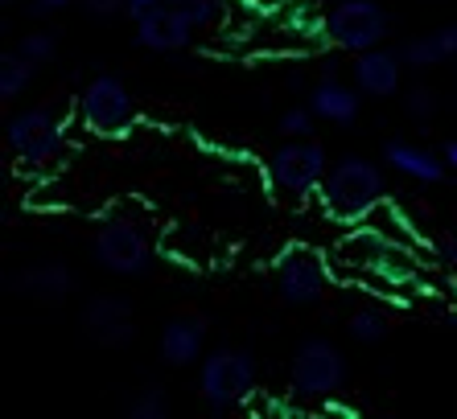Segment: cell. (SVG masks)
I'll list each match as a JSON object with an SVG mask.
<instances>
[{"instance_id":"obj_22","label":"cell","mask_w":457,"mask_h":419,"mask_svg":"<svg viewBox=\"0 0 457 419\" xmlns=\"http://www.w3.org/2000/svg\"><path fill=\"white\" fill-rule=\"evenodd\" d=\"M313 119H318L313 107H288L285 116H280V132L288 140H305V136H313Z\"/></svg>"},{"instance_id":"obj_13","label":"cell","mask_w":457,"mask_h":419,"mask_svg":"<svg viewBox=\"0 0 457 419\" xmlns=\"http://www.w3.org/2000/svg\"><path fill=\"white\" fill-rule=\"evenodd\" d=\"M383 160H387V168H395L400 177L425 181V185L441 181L449 168L445 157H436V152H428V148H420V144H408V140H392V144L383 148Z\"/></svg>"},{"instance_id":"obj_10","label":"cell","mask_w":457,"mask_h":419,"mask_svg":"<svg viewBox=\"0 0 457 419\" xmlns=\"http://www.w3.org/2000/svg\"><path fill=\"white\" fill-rule=\"evenodd\" d=\"M194 37V25L186 21V12L173 9V4H157L153 12L137 17V45L145 50H157V53H173L181 45H190Z\"/></svg>"},{"instance_id":"obj_8","label":"cell","mask_w":457,"mask_h":419,"mask_svg":"<svg viewBox=\"0 0 457 419\" xmlns=\"http://www.w3.org/2000/svg\"><path fill=\"white\" fill-rule=\"evenodd\" d=\"M91 251H96L99 267L116 275H140L153 259V242L145 234V226L132 218H107L104 226L91 239Z\"/></svg>"},{"instance_id":"obj_26","label":"cell","mask_w":457,"mask_h":419,"mask_svg":"<svg viewBox=\"0 0 457 419\" xmlns=\"http://www.w3.org/2000/svg\"><path fill=\"white\" fill-rule=\"evenodd\" d=\"M157 4H165V0H124V12L137 21V17H145V12H153Z\"/></svg>"},{"instance_id":"obj_20","label":"cell","mask_w":457,"mask_h":419,"mask_svg":"<svg viewBox=\"0 0 457 419\" xmlns=\"http://www.w3.org/2000/svg\"><path fill=\"white\" fill-rule=\"evenodd\" d=\"M128 415L132 419H165L170 415V398H165V390L161 387L140 390V395L128 403Z\"/></svg>"},{"instance_id":"obj_24","label":"cell","mask_w":457,"mask_h":419,"mask_svg":"<svg viewBox=\"0 0 457 419\" xmlns=\"http://www.w3.org/2000/svg\"><path fill=\"white\" fill-rule=\"evenodd\" d=\"M83 9L91 12V17H116V12H124V0H83Z\"/></svg>"},{"instance_id":"obj_6","label":"cell","mask_w":457,"mask_h":419,"mask_svg":"<svg viewBox=\"0 0 457 419\" xmlns=\"http://www.w3.org/2000/svg\"><path fill=\"white\" fill-rule=\"evenodd\" d=\"M326 173H330L326 148L309 136L277 148L272 160H268V181H272L280 193H288V198H309V193H318Z\"/></svg>"},{"instance_id":"obj_1","label":"cell","mask_w":457,"mask_h":419,"mask_svg":"<svg viewBox=\"0 0 457 419\" xmlns=\"http://www.w3.org/2000/svg\"><path fill=\"white\" fill-rule=\"evenodd\" d=\"M321 206L338 222H362L371 218L383 201V173L367 157H342L330 165L321 181Z\"/></svg>"},{"instance_id":"obj_11","label":"cell","mask_w":457,"mask_h":419,"mask_svg":"<svg viewBox=\"0 0 457 419\" xmlns=\"http://www.w3.org/2000/svg\"><path fill=\"white\" fill-rule=\"evenodd\" d=\"M83 329L99 346H128L132 341V308L120 296H96L83 308Z\"/></svg>"},{"instance_id":"obj_17","label":"cell","mask_w":457,"mask_h":419,"mask_svg":"<svg viewBox=\"0 0 457 419\" xmlns=\"http://www.w3.org/2000/svg\"><path fill=\"white\" fill-rule=\"evenodd\" d=\"M12 288L25 296H37V300H62L71 292V272H66L62 263H37V267L17 272Z\"/></svg>"},{"instance_id":"obj_2","label":"cell","mask_w":457,"mask_h":419,"mask_svg":"<svg viewBox=\"0 0 457 419\" xmlns=\"http://www.w3.org/2000/svg\"><path fill=\"white\" fill-rule=\"evenodd\" d=\"M346 382V357L338 354V346L321 341V337H309L301 341L293 362H288V387L293 395L305 398V403H321V398H334Z\"/></svg>"},{"instance_id":"obj_16","label":"cell","mask_w":457,"mask_h":419,"mask_svg":"<svg viewBox=\"0 0 457 419\" xmlns=\"http://www.w3.org/2000/svg\"><path fill=\"white\" fill-rule=\"evenodd\" d=\"M404 66L412 70H433L441 62H453L457 58V25H445V29H433L425 37H412V42L400 50Z\"/></svg>"},{"instance_id":"obj_29","label":"cell","mask_w":457,"mask_h":419,"mask_svg":"<svg viewBox=\"0 0 457 419\" xmlns=\"http://www.w3.org/2000/svg\"><path fill=\"white\" fill-rule=\"evenodd\" d=\"M4 4H25V0H4Z\"/></svg>"},{"instance_id":"obj_23","label":"cell","mask_w":457,"mask_h":419,"mask_svg":"<svg viewBox=\"0 0 457 419\" xmlns=\"http://www.w3.org/2000/svg\"><path fill=\"white\" fill-rule=\"evenodd\" d=\"M404 107H408V116L428 119L436 111V91H428V86H412V91H408V99H404Z\"/></svg>"},{"instance_id":"obj_3","label":"cell","mask_w":457,"mask_h":419,"mask_svg":"<svg viewBox=\"0 0 457 419\" xmlns=\"http://www.w3.org/2000/svg\"><path fill=\"white\" fill-rule=\"evenodd\" d=\"M4 140H9L12 157L29 168L54 165V160L66 152V132H62V116L50 111V107H29L21 116H12L4 127Z\"/></svg>"},{"instance_id":"obj_27","label":"cell","mask_w":457,"mask_h":419,"mask_svg":"<svg viewBox=\"0 0 457 419\" xmlns=\"http://www.w3.org/2000/svg\"><path fill=\"white\" fill-rule=\"evenodd\" d=\"M33 9H42V12H50V9H66V4H75V0H29Z\"/></svg>"},{"instance_id":"obj_12","label":"cell","mask_w":457,"mask_h":419,"mask_svg":"<svg viewBox=\"0 0 457 419\" xmlns=\"http://www.w3.org/2000/svg\"><path fill=\"white\" fill-rule=\"evenodd\" d=\"M400 70H404V58L392 50H379V45L362 50L351 66L354 86H359L362 94H371V99H387V94L400 91V78H404Z\"/></svg>"},{"instance_id":"obj_18","label":"cell","mask_w":457,"mask_h":419,"mask_svg":"<svg viewBox=\"0 0 457 419\" xmlns=\"http://www.w3.org/2000/svg\"><path fill=\"white\" fill-rule=\"evenodd\" d=\"M33 70H37V66H33L29 58H21V53H4V58H0V99L12 103L17 94L29 91Z\"/></svg>"},{"instance_id":"obj_7","label":"cell","mask_w":457,"mask_h":419,"mask_svg":"<svg viewBox=\"0 0 457 419\" xmlns=\"http://www.w3.org/2000/svg\"><path fill=\"white\" fill-rule=\"evenodd\" d=\"M79 119L99 136H128L137 124V103L116 74H99L79 99Z\"/></svg>"},{"instance_id":"obj_14","label":"cell","mask_w":457,"mask_h":419,"mask_svg":"<svg viewBox=\"0 0 457 419\" xmlns=\"http://www.w3.org/2000/svg\"><path fill=\"white\" fill-rule=\"evenodd\" d=\"M359 86L338 83L334 74H326L313 94H309V107L318 111V119H330V124H354L359 119Z\"/></svg>"},{"instance_id":"obj_5","label":"cell","mask_w":457,"mask_h":419,"mask_svg":"<svg viewBox=\"0 0 457 419\" xmlns=\"http://www.w3.org/2000/svg\"><path fill=\"white\" fill-rule=\"evenodd\" d=\"M198 390H203L211 411H227L235 403H244L255 390V357L247 349H214V354H206Z\"/></svg>"},{"instance_id":"obj_19","label":"cell","mask_w":457,"mask_h":419,"mask_svg":"<svg viewBox=\"0 0 457 419\" xmlns=\"http://www.w3.org/2000/svg\"><path fill=\"white\" fill-rule=\"evenodd\" d=\"M383 333H387V316H383L379 308H359V313L351 316V337L362 341V346L383 341Z\"/></svg>"},{"instance_id":"obj_9","label":"cell","mask_w":457,"mask_h":419,"mask_svg":"<svg viewBox=\"0 0 457 419\" xmlns=\"http://www.w3.org/2000/svg\"><path fill=\"white\" fill-rule=\"evenodd\" d=\"M326 283H330V272L321 255L305 251V247H293V251L280 255L277 263V288L288 304H313L326 296Z\"/></svg>"},{"instance_id":"obj_4","label":"cell","mask_w":457,"mask_h":419,"mask_svg":"<svg viewBox=\"0 0 457 419\" xmlns=\"http://www.w3.org/2000/svg\"><path fill=\"white\" fill-rule=\"evenodd\" d=\"M387 29H392V17L383 12L379 0H342L321 21L326 42L346 53H362L371 45H379L387 37Z\"/></svg>"},{"instance_id":"obj_28","label":"cell","mask_w":457,"mask_h":419,"mask_svg":"<svg viewBox=\"0 0 457 419\" xmlns=\"http://www.w3.org/2000/svg\"><path fill=\"white\" fill-rule=\"evenodd\" d=\"M441 157H445V165L457 173V140H445V152H441Z\"/></svg>"},{"instance_id":"obj_15","label":"cell","mask_w":457,"mask_h":419,"mask_svg":"<svg viewBox=\"0 0 457 419\" xmlns=\"http://www.w3.org/2000/svg\"><path fill=\"white\" fill-rule=\"evenodd\" d=\"M206 341V325L198 316H173L170 325L161 329V357L170 366H190L194 357L203 354Z\"/></svg>"},{"instance_id":"obj_21","label":"cell","mask_w":457,"mask_h":419,"mask_svg":"<svg viewBox=\"0 0 457 419\" xmlns=\"http://www.w3.org/2000/svg\"><path fill=\"white\" fill-rule=\"evenodd\" d=\"M17 53L29 58L33 66H46V62H54V53H58V37H54V33H25L21 42H17Z\"/></svg>"},{"instance_id":"obj_25","label":"cell","mask_w":457,"mask_h":419,"mask_svg":"<svg viewBox=\"0 0 457 419\" xmlns=\"http://www.w3.org/2000/svg\"><path fill=\"white\" fill-rule=\"evenodd\" d=\"M436 259H441V263H457V239H453V234H441V239H436Z\"/></svg>"}]
</instances>
